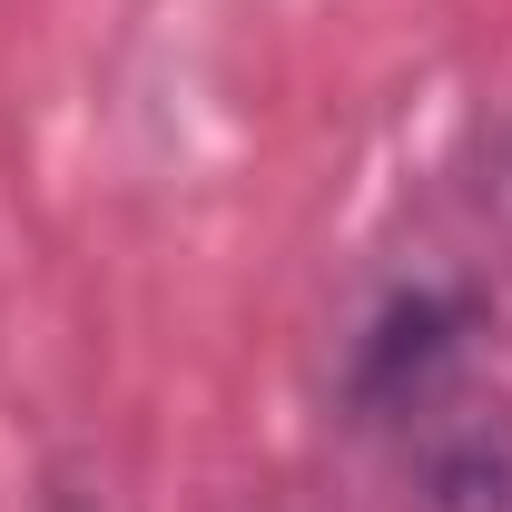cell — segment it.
Segmentation results:
<instances>
[{"label":"cell","mask_w":512,"mask_h":512,"mask_svg":"<svg viewBox=\"0 0 512 512\" xmlns=\"http://www.w3.org/2000/svg\"><path fill=\"white\" fill-rule=\"evenodd\" d=\"M50 512H79V503H50Z\"/></svg>","instance_id":"cell-1"}]
</instances>
